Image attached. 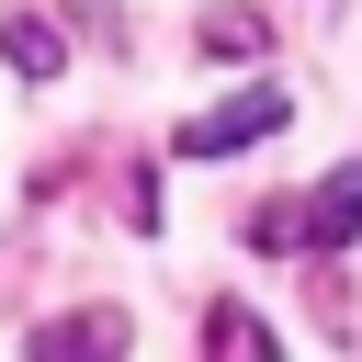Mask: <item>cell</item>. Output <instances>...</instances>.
Instances as JSON below:
<instances>
[{
  "label": "cell",
  "mask_w": 362,
  "mask_h": 362,
  "mask_svg": "<svg viewBox=\"0 0 362 362\" xmlns=\"http://www.w3.org/2000/svg\"><path fill=\"white\" fill-rule=\"evenodd\" d=\"M351 238H362V158H339V170H328L305 204H260V215H249V249H272V260H283V249L339 260Z\"/></svg>",
  "instance_id": "obj_1"
},
{
  "label": "cell",
  "mask_w": 362,
  "mask_h": 362,
  "mask_svg": "<svg viewBox=\"0 0 362 362\" xmlns=\"http://www.w3.org/2000/svg\"><path fill=\"white\" fill-rule=\"evenodd\" d=\"M283 124H294V102L260 79V90H238V102L192 113V124H181V158H226V147H260V136H283Z\"/></svg>",
  "instance_id": "obj_2"
},
{
  "label": "cell",
  "mask_w": 362,
  "mask_h": 362,
  "mask_svg": "<svg viewBox=\"0 0 362 362\" xmlns=\"http://www.w3.org/2000/svg\"><path fill=\"white\" fill-rule=\"evenodd\" d=\"M23 362H124V305H79V317H45L23 339Z\"/></svg>",
  "instance_id": "obj_3"
},
{
  "label": "cell",
  "mask_w": 362,
  "mask_h": 362,
  "mask_svg": "<svg viewBox=\"0 0 362 362\" xmlns=\"http://www.w3.org/2000/svg\"><path fill=\"white\" fill-rule=\"evenodd\" d=\"M204 362H283V339H272V317H260V305L215 294V305H204Z\"/></svg>",
  "instance_id": "obj_4"
},
{
  "label": "cell",
  "mask_w": 362,
  "mask_h": 362,
  "mask_svg": "<svg viewBox=\"0 0 362 362\" xmlns=\"http://www.w3.org/2000/svg\"><path fill=\"white\" fill-rule=\"evenodd\" d=\"M0 57H11L23 79H57V68H68V34H57L45 11H11V23H0Z\"/></svg>",
  "instance_id": "obj_5"
},
{
  "label": "cell",
  "mask_w": 362,
  "mask_h": 362,
  "mask_svg": "<svg viewBox=\"0 0 362 362\" xmlns=\"http://www.w3.org/2000/svg\"><path fill=\"white\" fill-rule=\"evenodd\" d=\"M192 45H204V57H260V45H272V11H204Z\"/></svg>",
  "instance_id": "obj_6"
}]
</instances>
